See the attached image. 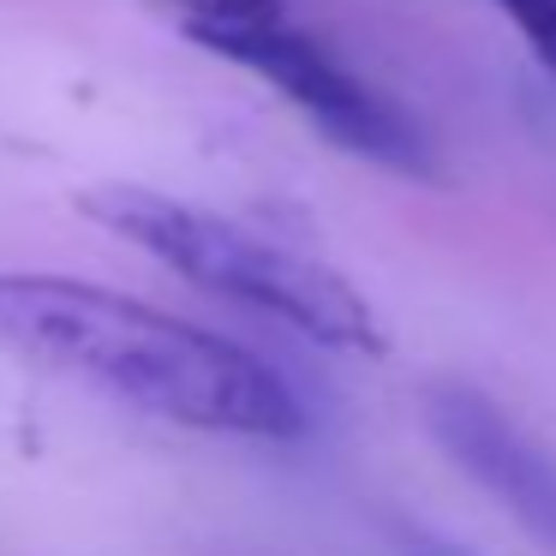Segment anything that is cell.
<instances>
[{
    "mask_svg": "<svg viewBox=\"0 0 556 556\" xmlns=\"http://www.w3.org/2000/svg\"><path fill=\"white\" fill-rule=\"evenodd\" d=\"M156 7L198 49L281 90V102L300 109L336 150L377 162L389 174H407V180H437V150L425 126L389 90L336 61L305 25H293L281 0H156Z\"/></svg>",
    "mask_w": 556,
    "mask_h": 556,
    "instance_id": "cell-3",
    "label": "cell"
},
{
    "mask_svg": "<svg viewBox=\"0 0 556 556\" xmlns=\"http://www.w3.org/2000/svg\"><path fill=\"white\" fill-rule=\"evenodd\" d=\"M0 359L37 365L186 431L257 443L305 437L300 395L257 353L97 281L0 269Z\"/></svg>",
    "mask_w": 556,
    "mask_h": 556,
    "instance_id": "cell-1",
    "label": "cell"
},
{
    "mask_svg": "<svg viewBox=\"0 0 556 556\" xmlns=\"http://www.w3.org/2000/svg\"><path fill=\"white\" fill-rule=\"evenodd\" d=\"M389 544H395V556H479L467 544L443 539V532L419 527V520H389Z\"/></svg>",
    "mask_w": 556,
    "mask_h": 556,
    "instance_id": "cell-6",
    "label": "cell"
},
{
    "mask_svg": "<svg viewBox=\"0 0 556 556\" xmlns=\"http://www.w3.org/2000/svg\"><path fill=\"white\" fill-rule=\"evenodd\" d=\"M78 210L97 228L138 245L144 257H156L162 269H174L180 281L216 293V300L276 317L317 348L389 359V329L371 312V300L336 264H324L317 252L281 240V233H264L240 216H222V210L186 204V198L126 180L78 192Z\"/></svg>",
    "mask_w": 556,
    "mask_h": 556,
    "instance_id": "cell-2",
    "label": "cell"
},
{
    "mask_svg": "<svg viewBox=\"0 0 556 556\" xmlns=\"http://www.w3.org/2000/svg\"><path fill=\"white\" fill-rule=\"evenodd\" d=\"M425 431L491 503H503L532 539L556 551V448H544L484 389L455 377L425 389Z\"/></svg>",
    "mask_w": 556,
    "mask_h": 556,
    "instance_id": "cell-4",
    "label": "cell"
},
{
    "mask_svg": "<svg viewBox=\"0 0 556 556\" xmlns=\"http://www.w3.org/2000/svg\"><path fill=\"white\" fill-rule=\"evenodd\" d=\"M491 7L527 37L532 61L544 73H556V0H491Z\"/></svg>",
    "mask_w": 556,
    "mask_h": 556,
    "instance_id": "cell-5",
    "label": "cell"
}]
</instances>
